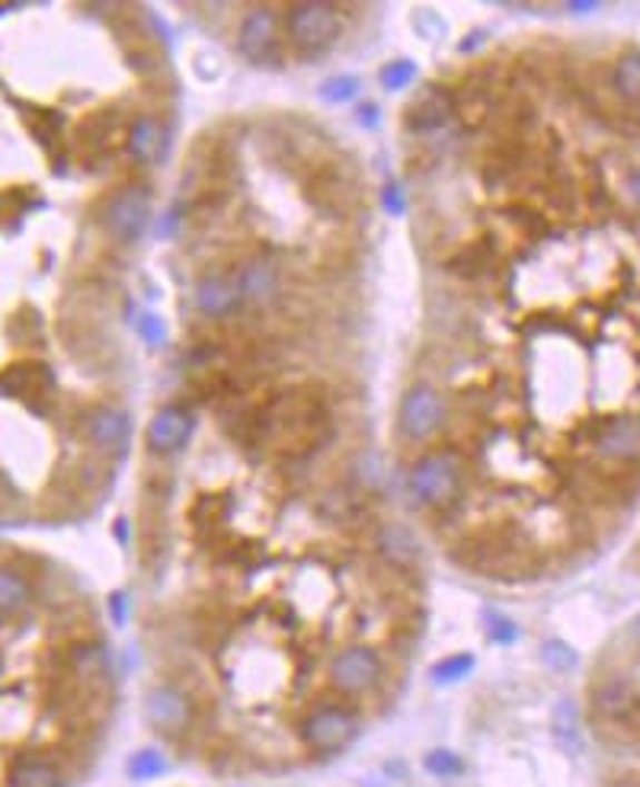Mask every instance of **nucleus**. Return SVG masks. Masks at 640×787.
I'll return each mask as SVG.
<instances>
[{"label": "nucleus", "mask_w": 640, "mask_h": 787, "mask_svg": "<svg viewBox=\"0 0 640 787\" xmlns=\"http://www.w3.org/2000/svg\"><path fill=\"white\" fill-rule=\"evenodd\" d=\"M464 490V458L459 452L439 449L420 455L407 471V496L416 506H452Z\"/></svg>", "instance_id": "1"}, {"label": "nucleus", "mask_w": 640, "mask_h": 787, "mask_svg": "<svg viewBox=\"0 0 640 787\" xmlns=\"http://www.w3.org/2000/svg\"><path fill=\"white\" fill-rule=\"evenodd\" d=\"M358 720L356 708L343 705V701H321L314 708H307L305 717L298 720V739L311 756L327 759L343 752L353 739L358 737Z\"/></svg>", "instance_id": "2"}, {"label": "nucleus", "mask_w": 640, "mask_h": 787, "mask_svg": "<svg viewBox=\"0 0 640 787\" xmlns=\"http://www.w3.org/2000/svg\"><path fill=\"white\" fill-rule=\"evenodd\" d=\"M327 679L346 698L368 695V691H375V688L382 686L384 679L382 653L375 647H368V643H349V647H343L331 660Z\"/></svg>", "instance_id": "3"}, {"label": "nucleus", "mask_w": 640, "mask_h": 787, "mask_svg": "<svg viewBox=\"0 0 640 787\" xmlns=\"http://www.w3.org/2000/svg\"><path fill=\"white\" fill-rule=\"evenodd\" d=\"M145 720L154 734L167 739H183L196 724V701L186 688L160 682L145 695Z\"/></svg>", "instance_id": "4"}, {"label": "nucleus", "mask_w": 640, "mask_h": 787, "mask_svg": "<svg viewBox=\"0 0 640 787\" xmlns=\"http://www.w3.org/2000/svg\"><path fill=\"white\" fill-rule=\"evenodd\" d=\"M343 32V17L333 3L305 0L288 10V36L302 51H324Z\"/></svg>", "instance_id": "5"}, {"label": "nucleus", "mask_w": 640, "mask_h": 787, "mask_svg": "<svg viewBox=\"0 0 640 787\" xmlns=\"http://www.w3.org/2000/svg\"><path fill=\"white\" fill-rule=\"evenodd\" d=\"M445 423V397L430 384H413L401 397L397 430L407 442H430Z\"/></svg>", "instance_id": "6"}, {"label": "nucleus", "mask_w": 640, "mask_h": 787, "mask_svg": "<svg viewBox=\"0 0 640 787\" xmlns=\"http://www.w3.org/2000/svg\"><path fill=\"white\" fill-rule=\"evenodd\" d=\"M148 222H151V199H148V189H141V186L119 189L102 211L106 230L122 244L138 240L148 228Z\"/></svg>", "instance_id": "7"}, {"label": "nucleus", "mask_w": 640, "mask_h": 787, "mask_svg": "<svg viewBox=\"0 0 640 787\" xmlns=\"http://www.w3.org/2000/svg\"><path fill=\"white\" fill-rule=\"evenodd\" d=\"M193 430H196L193 410H186V406L179 404L160 406L151 416L148 430H145V445H148V452L157 458L177 455V452H183V449L189 445Z\"/></svg>", "instance_id": "8"}, {"label": "nucleus", "mask_w": 640, "mask_h": 787, "mask_svg": "<svg viewBox=\"0 0 640 787\" xmlns=\"http://www.w3.org/2000/svg\"><path fill=\"white\" fill-rule=\"evenodd\" d=\"M131 432H135L131 416H128V410H122V406H97V410H90L87 420H83V435H87V442H90L97 452H102V455H126L128 445H131Z\"/></svg>", "instance_id": "9"}, {"label": "nucleus", "mask_w": 640, "mask_h": 787, "mask_svg": "<svg viewBox=\"0 0 640 787\" xmlns=\"http://www.w3.org/2000/svg\"><path fill=\"white\" fill-rule=\"evenodd\" d=\"M237 51L254 61V65H269L276 61L279 51V23L269 7H254L244 23L237 29Z\"/></svg>", "instance_id": "10"}, {"label": "nucleus", "mask_w": 640, "mask_h": 787, "mask_svg": "<svg viewBox=\"0 0 640 787\" xmlns=\"http://www.w3.org/2000/svg\"><path fill=\"white\" fill-rule=\"evenodd\" d=\"M595 449H599V455L612 458V461L640 458V416H634V413L612 416L595 435Z\"/></svg>", "instance_id": "11"}, {"label": "nucleus", "mask_w": 640, "mask_h": 787, "mask_svg": "<svg viewBox=\"0 0 640 787\" xmlns=\"http://www.w3.org/2000/svg\"><path fill=\"white\" fill-rule=\"evenodd\" d=\"M240 302V292H237V279L228 273H205L203 279L196 282V307L199 314L218 321V317H228Z\"/></svg>", "instance_id": "12"}, {"label": "nucleus", "mask_w": 640, "mask_h": 787, "mask_svg": "<svg viewBox=\"0 0 640 787\" xmlns=\"http://www.w3.org/2000/svg\"><path fill=\"white\" fill-rule=\"evenodd\" d=\"M375 548L394 570H416L423 563V544L420 538L410 532L407 525H382L375 534Z\"/></svg>", "instance_id": "13"}, {"label": "nucleus", "mask_w": 640, "mask_h": 787, "mask_svg": "<svg viewBox=\"0 0 640 787\" xmlns=\"http://www.w3.org/2000/svg\"><path fill=\"white\" fill-rule=\"evenodd\" d=\"M3 787H68L61 768L46 759V756H32L23 752L3 771Z\"/></svg>", "instance_id": "14"}, {"label": "nucleus", "mask_w": 640, "mask_h": 787, "mask_svg": "<svg viewBox=\"0 0 640 787\" xmlns=\"http://www.w3.org/2000/svg\"><path fill=\"white\" fill-rule=\"evenodd\" d=\"M592 708L602 717H609V720H628L640 708L638 688H634V682L621 679V676L605 679V682L592 688Z\"/></svg>", "instance_id": "15"}, {"label": "nucleus", "mask_w": 640, "mask_h": 787, "mask_svg": "<svg viewBox=\"0 0 640 787\" xmlns=\"http://www.w3.org/2000/svg\"><path fill=\"white\" fill-rule=\"evenodd\" d=\"M237 292L244 305H269L279 292V276L269 263L263 259H250L237 276Z\"/></svg>", "instance_id": "16"}, {"label": "nucleus", "mask_w": 640, "mask_h": 787, "mask_svg": "<svg viewBox=\"0 0 640 787\" xmlns=\"http://www.w3.org/2000/svg\"><path fill=\"white\" fill-rule=\"evenodd\" d=\"M128 154L138 164H154L164 154V126L154 116H141L128 128Z\"/></svg>", "instance_id": "17"}, {"label": "nucleus", "mask_w": 640, "mask_h": 787, "mask_svg": "<svg viewBox=\"0 0 640 787\" xmlns=\"http://www.w3.org/2000/svg\"><path fill=\"white\" fill-rule=\"evenodd\" d=\"M551 734L561 742L567 752H580L583 749V730H580V711L570 698H561L558 708L551 711Z\"/></svg>", "instance_id": "18"}, {"label": "nucleus", "mask_w": 640, "mask_h": 787, "mask_svg": "<svg viewBox=\"0 0 640 787\" xmlns=\"http://www.w3.org/2000/svg\"><path fill=\"white\" fill-rule=\"evenodd\" d=\"M32 599V586L23 573L10 563H0V614L23 611Z\"/></svg>", "instance_id": "19"}, {"label": "nucleus", "mask_w": 640, "mask_h": 787, "mask_svg": "<svg viewBox=\"0 0 640 787\" xmlns=\"http://www.w3.org/2000/svg\"><path fill=\"white\" fill-rule=\"evenodd\" d=\"M167 768H170V763H167V756H164L160 749H141V752L131 756L128 775H131L135 781H154V778L167 775Z\"/></svg>", "instance_id": "20"}, {"label": "nucleus", "mask_w": 640, "mask_h": 787, "mask_svg": "<svg viewBox=\"0 0 640 787\" xmlns=\"http://www.w3.org/2000/svg\"><path fill=\"white\" fill-rule=\"evenodd\" d=\"M474 669V657L471 653H459V657H445L433 666V682L435 686H455L461 679H467Z\"/></svg>", "instance_id": "21"}, {"label": "nucleus", "mask_w": 640, "mask_h": 787, "mask_svg": "<svg viewBox=\"0 0 640 787\" xmlns=\"http://www.w3.org/2000/svg\"><path fill=\"white\" fill-rule=\"evenodd\" d=\"M614 87H618L621 97L640 102V55H631V58H624V61L618 65V71H614Z\"/></svg>", "instance_id": "22"}, {"label": "nucleus", "mask_w": 640, "mask_h": 787, "mask_svg": "<svg viewBox=\"0 0 640 787\" xmlns=\"http://www.w3.org/2000/svg\"><path fill=\"white\" fill-rule=\"evenodd\" d=\"M426 771L430 775H435V778H455V775H461L464 771V763H461V756H455V752H449V749H433L430 756H426Z\"/></svg>", "instance_id": "23"}, {"label": "nucleus", "mask_w": 640, "mask_h": 787, "mask_svg": "<svg viewBox=\"0 0 640 787\" xmlns=\"http://www.w3.org/2000/svg\"><path fill=\"white\" fill-rule=\"evenodd\" d=\"M321 97H324L327 102L353 100V97H358V77L339 75V77H331V80H324V83H321Z\"/></svg>", "instance_id": "24"}, {"label": "nucleus", "mask_w": 640, "mask_h": 787, "mask_svg": "<svg viewBox=\"0 0 640 787\" xmlns=\"http://www.w3.org/2000/svg\"><path fill=\"white\" fill-rule=\"evenodd\" d=\"M541 657H544V662H548L551 669H558V672H570V669L577 666V650H573L570 643H563V640H548V643L541 647Z\"/></svg>", "instance_id": "25"}, {"label": "nucleus", "mask_w": 640, "mask_h": 787, "mask_svg": "<svg viewBox=\"0 0 640 787\" xmlns=\"http://www.w3.org/2000/svg\"><path fill=\"white\" fill-rule=\"evenodd\" d=\"M413 77H416V65L413 61H391L382 71V87L394 94V90H404Z\"/></svg>", "instance_id": "26"}, {"label": "nucleus", "mask_w": 640, "mask_h": 787, "mask_svg": "<svg viewBox=\"0 0 640 787\" xmlns=\"http://www.w3.org/2000/svg\"><path fill=\"white\" fill-rule=\"evenodd\" d=\"M484 621H486V631H490V637L493 640H503V643H512L515 640V634H519V628L512 624L506 614H496V611H484Z\"/></svg>", "instance_id": "27"}, {"label": "nucleus", "mask_w": 640, "mask_h": 787, "mask_svg": "<svg viewBox=\"0 0 640 787\" xmlns=\"http://www.w3.org/2000/svg\"><path fill=\"white\" fill-rule=\"evenodd\" d=\"M138 333H141L151 346H157V343L164 340V324H160V317H154V314H141V321H138Z\"/></svg>", "instance_id": "28"}, {"label": "nucleus", "mask_w": 640, "mask_h": 787, "mask_svg": "<svg viewBox=\"0 0 640 787\" xmlns=\"http://www.w3.org/2000/svg\"><path fill=\"white\" fill-rule=\"evenodd\" d=\"M599 7H602L599 0H573V3H567V10L577 13V17H583V13H595Z\"/></svg>", "instance_id": "29"}, {"label": "nucleus", "mask_w": 640, "mask_h": 787, "mask_svg": "<svg viewBox=\"0 0 640 787\" xmlns=\"http://www.w3.org/2000/svg\"><path fill=\"white\" fill-rule=\"evenodd\" d=\"M109 606H112V621H116V624H122V621H126V596H122V592H116V596L109 599Z\"/></svg>", "instance_id": "30"}, {"label": "nucleus", "mask_w": 640, "mask_h": 787, "mask_svg": "<svg viewBox=\"0 0 640 787\" xmlns=\"http://www.w3.org/2000/svg\"><path fill=\"white\" fill-rule=\"evenodd\" d=\"M387 211H391V215H401V211H404V203H401V189H397V186H391V189H387Z\"/></svg>", "instance_id": "31"}, {"label": "nucleus", "mask_w": 640, "mask_h": 787, "mask_svg": "<svg viewBox=\"0 0 640 787\" xmlns=\"http://www.w3.org/2000/svg\"><path fill=\"white\" fill-rule=\"evenodd\" d=\"M628 189H631V196H634V203H638V208H640V170L638 174H631V179H628Z\"/></svg>", "instance_id": "32"}, {"label": "nucleus", "mask_w": 640, "mask_h": 787, "mask_svg": "<svg viewBox=\"0 0 640 787\" xmlns=\"http://www.w3.org/2000/svg\"><path fill=\"white\" fill-rule=\"evenodd\" d=\"M631 634H634V640H640V618L631 624Z\"/></svg>", "instance_id": "33"}, {"label": "nucleus", "mask_w": 640, "mask_h": 787, "mask_svg": "<svg viewBox=\"0 0 640 787\" xmlns=\"http://www.w3.org/2000/svg\"><path fill=\"white\" fill-rule=\"evenodd\" d=\"M614 787H631V785H614Z\"/></svg>", "instance_id": "34"}]
</instances>
